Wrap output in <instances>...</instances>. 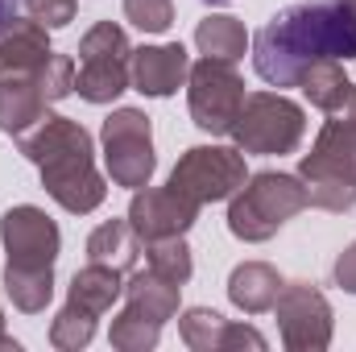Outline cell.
<instances>
[{
  "label": "cell",
  "mask_w": 356,
  "mask_h": 352,
  "mask_svg": "<svg viewBox=\"0 0 356 352\" xmlns=\"http://www.w3.org/2000/svg\"><path fill=\"white\" fill-rule=\"evenodd\" d=\"M319 58H356V13L348 0H302L273 13L253 38V67L269 88H298Z\"/></svg>",
  "instance_id": "1"
},
{
  "label": "cell",
  "mask_w": 356,
  "mask_h": 352,
  "mask_svg": "<svg viewBox=\"0 0 356 352\" xmlns=\"http://www.w3.org/2000/svg\"><path fill=\"white\" fill-rule=\"evenodd\" d=\"M21 154L42 170V186L46 195L75 211V216H88L104 203L108 186L104 175L95 170V145H91V133L71 120V116H42L29 133L17 137Z\"/></svg>",
  "instance_id": "2"
},
{
  "label": "cell",
  "mask_w": 356,
  "mask_h": 352,
  "mask_svg": "<svg viewBox=\"0 0 356 352\" xmlns=\"http://www.w3.org/2000/svg\"><path fill=\"white\" fill-rule=\"evenodd\" d=\"M298 178L307 186L311 207L323 211H348L356 203V120L353 116H332L311 154L298 162Z\"/></svg>",
  "instance_id": "3"
},
{
  "label": "cell",
  "mask_w": 356,
  "mask_h": 352,
  "mask_svg": "<svg viewBox=\"0 0 356 352\" xmlns=\"http://www.w3.org/2000/svg\"><path fill=\"white\" fill-rule=\"evenodd\" d=\"M307 203H311V199H307L302 178L282 175V170H261V175L245 178V186L232 195L228 228H232L236 241L261 245V241H269L286 220H294Z\"/></svg>",
  "instance_id": "4"
},
{
  "label": "cell",
  "mask_w": 356,
  "mask_h": 352,
  "mask_svg": "<svg viewBox=\"0 0 356 352\" xmlns=\"http://www.w3.org/2000/svg\"><path fill=\"white\" fill-rule=\"evenodd\" d=\"M302 133H307V112L294 99H286L282 91H253V95H245V104H241V112L232 120L236 150L261 154V158L294 154Z\"/></svg>",
  "instance_id": "5"
},
{
  "label": "cell",
  "mask_w": 356,
  "mask_h": 352,
  "mask_svg": "<svg viewBox=\"0 0 356 352\" xmlns=\"http://www.w3.org/2000/svg\"><path fill=\"white\" fill-rule=\"evenodd\" d=\"M133 46L116 21L91 25L79 42V71H75V91L88 104H112L120 91L133 88Z\"/></svg>",
  "instance_id": "6"
},
{
  "label": "cell",
  "mask_w": 356,
  "mask_h": 352,
  "mask_svg": "<svg viewBox=\"0 0 356 352\" xmlns=\"http://www.w3.org/2000/svg\"><path fill=\"white\" fill-rule=\"evenodd\" d=\"M99 141H104V166L116 186H149L154 178V129H149V116L141 108H116L104 129H99Z\"/></svg>",
  "instance_id": "7"
},
{
  "label": "cell",
  "mask_w": 356,
  "mask_h": 352,
  "mask_svg": "<svg viewBox=\"0 0 356 352\" xmlns=\"http://www.w3.org/2000/svg\"><path fill=\"white\" fill-rule=\"evenodd\" d=\"M245 150H228V145H195L178 158V166L170 170V182L178 195L195 199L199 207L203 203H220V199H232L241 186H245Z\"/></svg>",
  "instance_id": "8"
},
{
  "label": "cell",
  "mask_w": 356,
  "mask_h": 352,
  "mask_svg": "<svg viewBox=\"0 0 356 352\" xmlns=\"http://www.w3.org/2000/svg\"><path fill=\"white\" fill-rule=\"evenodd\" d=\"M186 95H191V120L203 133L220 137V133H232V120L245 104V79L236 75L232 63L203 58L186 75Z\"/></svg>",
  "instance_id": "9"
},
{
  "label": "cell",
  "mask_w": 356,
  "mask_h": 352,
  "mask_svg": "<svg viewBox=\"0 0 356 352\" xmlns=\"http://www.w3.org/2000/svg\"><path fill=\"white\" fill-rule=\"evenodd\" d=\"M273 315L290 352H323L332 344V303L311 282H282Z\"/></svg>",
  "instance_id": "10"
},
{
  "label": "cell",
  "mask_w": 356,
  "mask_h": 352,
  "mask_svg": "<svg viewBox=\"0 0 356 352\" xmlns=\"http://www.w3.org/2000/svg\"><path fill=\"white\" fill-rule=\"evenodd\" d=\"M0 241H4L8 265H29V269H54L58 245H63L58 224L42 207H33V203H21V207L4 211Z\"/></svg>",
  "instance_id": "11"
},
{
  "label": "cell",
  "mask_w": 356,
  "mask_h": 352,
  "mask_svg": "<svg viewBox=\"0 0 356 352\" xmlns=\"http://www.w3.org/2000/svg\"><path fill=\"white\" fill-rule=\"evenodd\" d=\"M195 220H199V203L186 199V195H178L175 186H158V191L141 186V191H133L129 224L141 237V245L166 241V237H182Z\"/></svg>",
  "instance_id": "12"
},
{
  "label": "cell",
  "mask_w": 356,
  "mask_h": 352,
  "mask_svg": "<svg viewBox=\"0 0 356 352\" xmlns=\"http://www.w3.org/2000/svg\"><path fill=\"white\" fill-rule=\"evenodd\" d=\"M178 332H182V344L195 352H266V336L249 323H228L220 311H207V307H191L182 311L178 319Z\"/></svg>",
  "instance_id": "13"
},
{
  "label": "cell",
  "mask_w": 356,
  "mask_h": 352,
  "mask_svg": "<svg viewBox=\"0 0 356 352\" xmlns=\"http://www.w3.org/2000/svg\"><path fill=\"white\" fill-rule=\"evenodd\" d=\"M129 71H133V88L141 91V95L166 99V95H175V91L186 83L191 58H186V50H182L178 42H166V46H141V50H133Z\"/></svg>",
  "instance_id": "14"
},
{
  "label": "cell",
  "mask_w": 356,
  "mask_h": 352,
  "mask_svg": "<svg viewBox=\"0 0 356 352\" xmlns=\"http://www.w3.org/2000/svg\"><path fill=\"white\" fill-rule=\"evenodd\" d=\"M46 95L33 71H17V75H0V129L21 137L29 133L42 116H46Z\"/></svg>",
  "instance_id": "15"
},
{
  "label": "cell",
  "mask_w": 356,
  "mask_h": 352,
  "mask_svg": "<svg viewBox=\"0 0 356 352\" xmlns=\"http://www.w3.org/2000/svg\"><path fill=\"white\" fill-rule=\"evenodd\" d=\"M50 54L54 50H50L46 25H38L33 17H13L0 25V75L38 71Z\"/></svg>",
  "instance_id": "16"
},
{
  "label": "cell",
  "mask_w": 356,
  "mask_h": 352,
  "mask_svg": "<svg viewBox=\"0 0 356 352\" xmlns=\"http://www.w3.org/2000/svg\"><path fill=\"white\" fill-rule=\"evenodd\" d=\"M277 290H282V273L266 262H245L232 269V278H228V298L245 311V315H261L273 307V298H277Z\"/></svg>",
  "instance_id": "17"
},
{
  "label": "cell",
  "mask_w": 356,
  "mask_h": 352,
  "mask_svg": "<svg viewBox=\"0 0 356 352\" xmlns=\"http://www.w3.org/2000/svg\"><path fill=\"white\" fill-rule=\"evenodd\" d=\"M124 269H116V265H104V262H88L83 269H75V278H71V303H79V307H88L91 315H104V311H112V303L124 294Z\"/></svg>",
  "instance_id": "18"
},
{
  "label": "cell",
  "mask_w": 356,
  "mask_h": 352,
  "mask_svg": "<svg viewBox=\"0 0 356 352\" xmlns=\"http://www.w3.org/2000/svg\"><path fill=\"white\" fill-rule=\"evenodd\" d=\"M178 290H182L178 282L154 273L149 265H145L141 273H129V278H124V298H129V307L145 311V315L158 319L162 328H166V319L178 315Z\"/></svg>",
  "instance_id": "19"
},
{
  "label": "cell",
  "mask_w": 356,
  "mask_h": 352,
  "mask_svg": "<svg viewBox=\"0 0 356 352\" xmlns=\"http://www.w3.org/2000/svg\"><path fill=\"white\" fill-rule=\"evenodd\" d=\"M298 88H302V95H307L315 108H323L327 116L344 112V104H348V95H353V83H348L340 58H319V63H311V67L302 71Z\"/></svg>",
  "instance_id": "20"
},
{
  "label": "cell",
  "mask_w": 356,
  "mask_h": 352,
  "mask_svg": "<svg viewBox=\"0 0 356 352\" xmlns=\"http://www.w3.org/2000/svg\"><path fill=\"white\" fill-rule=\"evenodd\" d=\"M141 257V237L133 232L129 216L124 220H108L99 224L95 232L88 237V262H104V265H116V269H133Z\"/></svg>",
  "instance_id": "21"
},
{
  "label": "cell",
  "mask_w": 356,
  "mask_h": 352,
  "mask_svg": "<svg viewBox=\"0 0 356 352\" xmlns=\"http://www.w3.org/2000/svg\"><path fill=\"white\" fill-rule=\"evenodd\" d=\"M195 46L203 50V58H220V63H241L245 58V46H249V33L236 17H203L199 29H195Z\"/></svg>",
  "instance_id": "22"
},
{
  "label": "cell",
  "mask_w": 356,
  "mask_h": 352,
  "mask_svg": "<svg viewBox=\"0 0 356 352\" xmlns=\"http://www.w3.org/2000/svg\"><path fill=\"white\" fill-rule=\"evenodd\" d=\"M4 294L13 298L17 311L38 315L54 298V269H29V265H8L4 262Z\"/></svg>",
  "instance_id": "23"
},
{
  "label": "cell",
  "mask_w": 356,
  "mask_h": 352,
  "mask_svg": "<svg viewBox=\"0 0 356 352\" xmlns=\"http://www.w3.org/2000/svg\"><path fill=\"white\" fill-rule=\"evenodd\" d=\"M108 340H112V349H120V352H149V349H158V340H162V323L124 303V311L112 319Z\"/></svg>",
  "instance_id": "24"
},
{
  "label": "cell",
  "mask_w": 356,
  "mask_h": 352,
  "mask_svg": "<svg viewBox=\"0 0 356 352\" xmlns=\"http://www.w3.org/2000/svg\"><path fill=\"white\" fill-rule=\"evenodd\" d=\"M95 319L99 315H91L88 307H79V303H71L67 298V307L54 315V323H50V344L58 352H79L91 344V336H95Z\"/></svg>",
  "instance_id": "25"
},
{
  "label": "cell",
  "mask_w": 356,
  "mask_h": 352,
  "mask_svg": "<svg viewBox=\"0 0 356 352\" xmlns=\"http://www.w3.org/2000/svg\"><path fill=\"white\" fill-rule=\"evenodd\" d=\"M145 262L154 273H162V278H170V282H186L191 278V249H186V241L182 237H166V241H149L145 245Z\"/></svg>",
  "instance_id": "26"
},
{
  "label": "cell",
  "mask_w": 356,
  "mask_h": 352,
  "mask_svg": "<svg viewBox=\"0 0 356 352\" xmlns=\"http://www.w3.org/2000/svg\"><path fill=\"white\" fill-rule=\"evenodd\" d=\"M33 75H38L42 95H46L50 104H58V99H67V95L75 91V63H71L67 54H50Z\"/></svg>",
  "instance_id": "27"
},
{
  "label": "cell",
  "mask_w": 356,
  "mask_h": 352,
  "mask_svg": "<svg viewBox=\"0 0 356 352\" xmlns=\"http://www.w3.org/2000/svg\"><path fill=\"white\" fill-rule=\"evenodd\" d=\"M124 17L145 33H166L175 25V4L170 0H124Z\"/></svg>",
  "instance_id": "28"
},
{
  "label": "cell",
  "mask_w": 356,
  "mask_h": 352,
  "mask_svg": "<svg viewBox=\"0 0 356 352\" xmlns=\"http://www.w3.org/2000/svg\"><path fill=\"white\" fill-rule=\"evenodd\" d=\"M75 13H79L75 0H25V17H33V21L46 25V29H63V25H71Z\"/></svg>",
  "instance_id": "29"
},
{
  "label": "cell",
  "mask_w": 356,
  "mask_h": 352,
  "mask_svg": "<svg viewBox=\"0 0 356 352\" xmlns=\"http://www.w3.org/2000/svg\"><path fill=\"white\" fill-rule=\"evenodd\" d=\"M332 273H336V286H340V290L356 294V241L336 257V269H332Z\"/></svg>",
  "instance_id": "30"
},
{
  "label": "cell",
  "mask_w": 356,
  "mask_h": 352,
  "mask_svg": "<svg viewBox=\"0 0 356 352\" xmlns=\"http://www.w3.org/2000/svg\"><path fill=\"white\" fill-rule=\"evenodd\" d=\"M21 8H25V0H0V25H4V21H13Z\"/></svg>",
  "instance_id": "31"
},
{
  "label": "cell",
  "mask_w": 356,
  "mask_h": 352,
  "mask_svg": "<svg viewBox=\"0 0 356 352\" xmlns=\"http://www.w3.org/2000/svg\"><path fill=\"white\" fill-rule=\"evenodd\" d=\"M336 116H353L356 120V88H353V95H348V104H344V112H336Z\"/></svg>",
  "instance_id": "32"
},
{
  "label": "cell",
  "mask_w": 356,
  "mask_h": 352,
  "mask_svg": "<svg viewBox=\"0 0 356 352\" xmlns=\"http://www.w3.org/2000/svg\"><path fill=\"white\" fill-rule=\"evenodd\" d=\"M0 349H17V340H8V336H4V315H0Z\"/></svg>",
  "instance_id": "33"
},
{
  "label": "cell",
  "mask_w": 356,
  "mask_h": 352,
  "mask_svg": "<svg viewBox=\"0 0 356 352\" xmlns=\"http://www.w3.org/2000/svg\"><path fill=\"white\" fill-rule=\"evenodd\" d=\"M207 4H224V0H207Z\"/></svg>",
  "instance_id": "34"
},
{
  "label": "cell",
  "mask_w": 356,
  "mask_h": 352,
  "mask_svg": "<svg viewBox=\"0 0 356 352\" xmlns=\"http://www.w3.org/2000/svg\"><path fill=\"white\" fill-rule=\"evenodd\" d=\"M348 4H353V13H356V0H348Z\"/></svg>",
  "instance_id": "35"
}]
</instances>
